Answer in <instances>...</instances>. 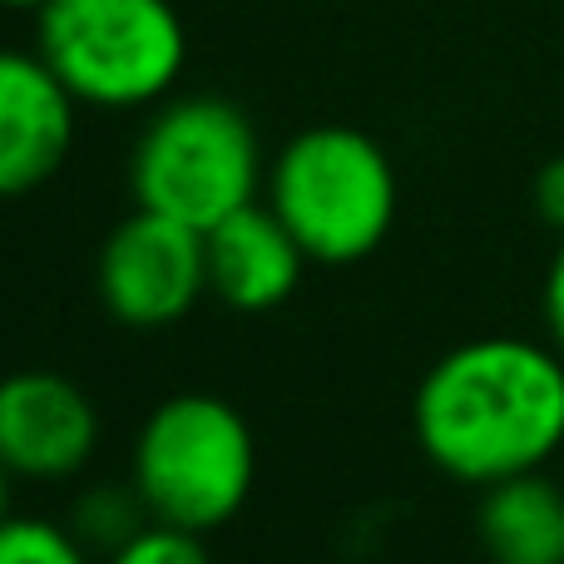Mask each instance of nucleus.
Segmentation results:
<instances>
[{"instance_id": "nucleus-1", "label": "nucleus", "mask_w": 564, "mask_h": 564, "mask_svg": "<svg viewBox=\"0 0 564 564\" xmlns=\"http://www.w3.org/2000/svg\"><path fill=\"white\" fill-rule=\"evenodd\" d=\"M416 446L460 486L545 470L564 446V351L530 337H470L421 377Z\"/></svg>"}, {"instance_id": "nucleus-2", "label": "nucleus", "mask_w": 564, "mask_h": 564, "mask_svg": "<svg viewBox=\"0 0 564 564\" xmlns=\"http://www.w3.org/2000/svg\"><path fill=\"white\" fill-rule=\"evenodd\" d=\"M268 204L312 263L347 268L387 243L397 224V169L371 134L317 124L278 149L268 169Z\"/></svg>"}, {"instance_id": "nucleus-3", "label": "nucleus", "mask_w": 564, "mask_h": 564, "mask_svg": "<svg viewBox=\"0 0 564 564\" xmlns=\"http://www.w3.org/2000/svg\"><path fill=\"white\" fill-rule=\"evenodd\" d=\"M129 188L139 208L208 234L228 214L258 204L263 144L253 119L224 95L159 105L129 154Z\"/></svg>"}, {"instance_id": "nucleus-4", "label": "nucleus", "mask_w": 564, "mask_h": 564, "mask_svg": "<svg viewBox=\"0 0 564 564\" xmlns=\"http://www.w3.org/2000/svg\"><path fill=\"white\" fill-rule=\"evenodd\" d=\"M139 500L154 520L178 530L228 525L258 480V441L243 411L208 391H184L149 411L129 460Z\"/></svg>"}, {"instance_id": "nucleus-5", "label": "nucleus", "mask_w": 564, "mask_h": 564, "mask_svg": "<svg viewBox=\"0 0 564 564\" xmlns=\"http://www.w3.org/2000/svg\"><path fill=\"white\" fill-rule=\"evenodd\" d=\"M40 55L89 109H149L188 65V30L174 0H50Z\"/></svg>"}, {"instance_id": "nucleus-6", "label": "nucleus", "mask_w": 564, "mask_h": 564, "mask_svg": "<svg viewBox=\"0 0 564 564\" xmlns=\"http://www.w3.org/2000/svg\"><path fill=\"white\" fill-rule=\"evenodd\" d=\"M95 288L124 327H174L208 292L204 234L154 208H139L105 238Z\"/></svg>"}, {"instance_id": "nucleus-7", "label": "nucleus", "mask_w": 564, "mask_h": 564, "mask_svg": "<svg viewBox=\"0 0 564 564\" xmlns=\"http://www.w3.org/2000/svg\"><path fill=\"white\" fill-rule=\"evenodd\" d=\"M99 446V411L59 371L0 377V460L20 480H69Z\"/></svg>"}, {"instance_id": "nucleus-8", "label": "nucleus", "mask_w": 564, "mask_h": 564, "mask_svg": "<svg viewBox=\"0 0 564 564\" xmlns=\"http://www.w3.org/2000/svg\"><path fill=\"white\" fill-rule=\"evenodd\" d=\"M75 105L40 50H0V198L35 194L59 174L75 144Z\"/></svg>"}, {"instance_id": "nucleus-9", "label": "nucleus", "mask_w": 564, "mask_h": 564, "mask_svg": "<svg viewBox=\"0 0 564 564\" xmlns=\"http://www.w3.org/2000/svg\"><path fill=\"white\" fill-rule=\"evenodd\" d=\"M208 292L234 312H273L297 292L312 258L273 214V204H248L204 234Z\"/></svg>"}, {"instance_id": "nucleus-10", "label": "nucleus", "mask_w": 564, "mask_h": 564, "mask_svg": "<svg viewBox=\"0 0 564 564\" xmlns=\"http://www.w3.org/2000/svg\"><path fill=\"white\" fill-rule=\"evenodd\" d=\"M476 535L490 564H564V486L545 470L486 486Z\"/></svg>"}, {"instance_id": "nucleus-11", "label": "nucleus", "mask_w": 564, "mask_h": 564, "mask_svg": "<svg viewBox=\"0 0 564 564\" xmlns=\"http://www.w3.org/2000/svg\"><path fill=\"white\" fill-rule=\"evenodd\" d=\"M149 510L144 500H139L134 480L129 486H95L85 490V496L75 500V510H69V530H75V540L85 550H119L129 535H139V530L149 525Z\"/></svg>"}, {"instance_id": "nucleus-12", "label": "nucleus", "mask_w": 564, "mask_h": 564, "mask_svg": "<svg viewBox=\"0 0 564 564\" xmlns=\"http://www.w3.org/2000/svg\"><path fill=\"white\" fill-rule=\"evenodd\" d=\"M0 564H89V555L69 525L40 516H6L0 520Z\"/></svg>"}, {"instance_id": "nucleus-13", "label": "nucleus", "mask_w": 564, "mask_h": 564, "mask_svg": "<svg viewBox=\"0 0 564 564\" xmlns=\"http://www.w3.org/2000/svg\"><path fill=\"white\" fill-rule=\"evenodd\" d=\"M109 564H208V550L194 530L149 520L139 535H129L119 550H109Z\"/></svg>"}, {"instance_id": "nucleus-14", "label": "nucleus", "mask_w": 564, "mask_h": 564, "mask_svg": "<svg viewBox=\"0 0 564 564\" xmlns=\"http://www.w3.org/2000/svg\"><path fill=\"white\" fill-rule=\"evenodd\" d=\"M535 214L564 238V154L535 174Z\"/></svg>"}, {"instance_id": "nucleus-15", "label": "nucleus", "mask_w": 564, "mask_h": 564, "mask_svg": "<svg viewBox=\"0 0 564 564\" xmlns=\"http://www.w3.org/2000/svg\"><path fill=\"white\" fill-rule=\"evenodd\" d=\"M540 312H545V332L550 341L564 351V238L550 258V273H545V297H540Z\"/></svg>"}, {"instance_id": "nucleus-16", "label": "nucleus", "mask_w": 564, "mask_h": 564, "mask_svg": "<svg viewBox=\"0 0 564 564\" xmlns=\"http://www.w3.org/2000/svg\"><path fill=\"white\" fill-rule=\"evenodd\" d=\"M10 516V466L0 460V520Z\"/></svg>"}, {"instance_id": "nucleus-17", "label": "nucleus", "mask_w": 564, "mask_h": 564, "mask_svg": "<svg viewBox=\"0 0 564 564\" xmlns=\"http://www.w3.org/2000/svg\"><path fill=\"white\" fill-rule=\"evenodd\" d=\"M45 6H50V0H0V10H35V15Z\"/></svg>"}]
</instances>
